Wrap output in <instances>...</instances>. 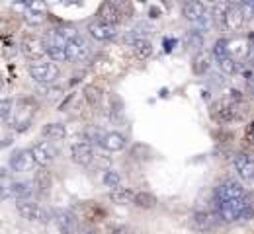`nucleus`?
Wrapping results in <instances>:
<instances>
[{
	"label": "nucleus",
	"instance_id": "f257e3e1",
	"mask_svg": "<svg viewBox=\"0 0 254 234\" xmlns=\"http://www.w3.org/2000/svg\"><path fill=\"white\" fill-rule=\"evenodd\" d=\"M215 215L223 223H235L243 221L245 217V197L233 201H217L215 199Z\"/></svg>",
	"mask_w": 254,
	"mask_h": 234
},
{
	"label": "nucleus",
	"instance_id": "f03ea898",
	"mask_svg": "<svg viewBox=\"0 0 254 234\" xmlns=\"http://www.w3.org/2000/svg\"><path fill=\"white\" fill-rule=\"evenodd\" d=\"M28 72L37 84H53L59 78V67L53 63H43V61L30 63Z\"/></svg>",
	"mask_w": 254,
	"mask_h": 234
},
{
	"label": "nucleus",
	"instance_id": "7ed1b4c3",
	"mask_svg": "<svg viewBox=\"0 0 254 234\" xmlns=\"http://www.w3.org/2000/svg\"><path fill=\"white\" fill-rule=\"evenodd\" d=\"M182 16L195 26H207V18H211L203 2H184Z\"/></svg>",
	"mask_w": 254,
	"mask_h": 234
},
{
	"label": "nucleus",
	"instance_id": "20e7f679",
	"mask_svg": "<svg viewBox=\"0 0 254 234\" xmlns=\"http://www.w3.org/2000/svg\"><path fill=\"white\" fill-rule=\"evenodd\" d=\"M16 209H18V213L24 217V219H28V221H37V223H49V213L41 207V205H37V203H33V201H18L16 203Z\"/></svg>",
	"mask_w": 254,
	"mask_h": 234
},
{
	"label": "nucleus",
	"instance_id": "39448f33",
	"mask_svg": "<svg viewBox=\"0 0 254 234\" xmlns=\"http://www.w3.org/2000/svg\"><path fill=\"white\" fill-rule=\"evenodd\" d=\"M64 49H66V55H68L70 61H84V59L90 57V47H88L86 39L78 34L66 41Z\"/></svg>",
	"mask_w": 254,
	"mask_h": 234
},
{
	"label": "nucleus",
	"instance_id": "423d86ee",
	"mask_svg": "<svg viewBox=\"0 0 254 234\" xmlns=\"http://www.w3.org/2000/svg\"><path fill=\"white\" fill-rule=\"evenodd\" d=\"M70 156L78 166H90L94 160V150L88 140H76L70 144Z\"/></svg>",
	"mask_w": 254,
	"mask_h": 234
},
{
	"label": "nucleus",
	"instance_id": "0eeeda50",
	"mask_svg": "<svg viewBox=\"0 0 254 234\" xmlns=\"http://www.w3.org/2000/svg\"><path fill=\"white\" fill-rule=\"evenodd\" d=\"M245 195H247L245 187H243L237 180L229 178V180H225L221 186L217 187V195H215V199L217 201H233V199H243Z\"/></svg>",
	"mask_w": 254,
	"mask_h": 234
},
{
	"label": "nucleus",
	"instance_id": "6e6552de",
	"mask_svg": "<svg viewBox=\"0 0 254 234\" xmlns=\"http://www.w3.org/2000/svg\"><path fill=\"white\" fill-rule=\"evenodd\" d=\"M8 166L12 168L14 172H30L35 166V160H33L32 150H14L10 154V160H8Z\"/></svg>",
	"mask_w": 254,
	"mask_h": 234
},
{
	"label": "nucleus",
	"instance_id": "1a4fd4ad",
	"mask_svg": "<svg viewBox=\"0 0 254 234\" xmlns=\"http://www.w3.org/2000/svg\"><path fill=\"white\" fill-rule=\"evenodd\" d=\"M211 117L217 123H229V121H233V119L239 117L237 105L233 101H215L211 105Z\"/></svg>",
	"mask_w": 254,
	"mask_h": 234
},
{
	"label": "nucleus",
	"instance_id": "9d476101",
	"mask_svg": "<svg viewBox=\"0 0 254 234\" xmlns=\"http://www.w3.org/2000/svg\"><path fill=\"white\" fill-rule=\"evenodd\" d=\"M20 47H22V53H24L28 59H32L33 63L39 61V57L47 55V43H43L39 37H33V35L26 37Z\"/></svg>",
	"mask_w": 254,
	"mask_h": 234
},
{
	"label": "nucleus",
	"instance_id": "9b49d317",
	"mask_svg": "<svg viewBox=\"0 0 254 234\" xmlns=\"http://www.w3.org/2000/svg\"><path fill=\"white\" fill-rule=\"evenodd\" d=\"M190 225L197 233H209L217 225V215H211L207 211H195L190 217Z\"/></svg>",
	"mask_w": 254,
	"mask_h": 234
},
{
	"label": "nucleus",
	"instance_id": "f8f14e48",
	"mask_svg": "<svg viewBox=\"0 0 254 234\" xmlns=\"http://www.w3.org/2000/svg\"><path fill=\"white\" fill-rule=\"evenodd\" d=\"M47 18V6L43 2H32L24 6V20L28 26H41Z\"/></svg>",
	"mask_w": 254,
	"mask_h": 234
},
{
	"label": "nucleus",
	"instance_id": "ddd939ff",
	"mask_svg": "<svg viewBox=\"0 0 254 234\" xmlns=\"http://www.w3.org/2000/svg\"><path fill=\"white\" fill-rule=\"evenodd\" d=\"M233 166H235L241 180H245V182H253L254 180V158L247 156V154H235L233 156Z\"/></svg>",
	"mask_w": 254,
	"mask_h": 234
},
{
	"label": "nucleus",
	"instance_id": "4468645a",
	"mask_svg": "<svg viewBox=\"0 0 254 234\" xmlns=\"http://www.w3.org/2000/svg\"><path fill=\"white\" fill-rule=\"evenodd\" d=\"M88 34L92 35L94 39H98V41H108V39H114L116 37L118 28L114 24H106L102 20H94L88 26Z\"/></svg>",
	"mask_w": 254,
	"mask_h": 234
},
{
	"label": "nucleus",
	"instance_id": "2eb2a0df",
	"mask_svg": "<svg viewBox=\"0 0 254 234\" xmlns=\"http://www.w3.org/2000/svg\"><path fill=\"white\" fill-rule=\"evenodd\" d=\"M53 219L57 223V229L61 231V234H76V219L64 211V209H55L53 211Z\"/></svg>",
	"mask_w": 254,
	"mask_h": 234
},
{
	"label": "nucleus",
	"instance_id": "dca6fc26",
	"mask_svg": "<svg viewBox=\"0 0 254 234\" xmlns=\"http://www.w3.org/2000/svg\"><path fill=\"white\" fill-rule=\"evenodd\" d=\"M30 150H32L35 164L41 168L49 166V164L53 162V158H55V150H53L47 142H37V144H33Z\"/></svg>",
	"mask_w": 254,
	"mask_h": 234
},
{
	"label": "nucleus",
	"instance_id": "f3484780",
	"mask_svg": "<svg viewBox=\"0 0 254 234\" xmlns=\"http://www.w3.org/2000/svg\"><path fill=\"white\" fill-rule=\"evenodd\" d=\"M98 20L106 22V24H118L122 20V8L116 2H104L98 10Z\"/></svg>",
	"mask_w": 254,
	"mask_h": 234
},
{
	"label": "nucleus",
	"instance_id": "a211bd4d",
	"mask_svg": "<svg viewBox=\"0 0 254 234\" xmlns=\"http://www.w3.org/2000/svg\"><path fill=\"white\" fill-rule=\"evenodd\" d=\"M251 43L247 41V39H243V37H239V39H229V55L239 63V61H243V59H249V55H251Z\"/></svg>",
	"mask_w": 254,
	"mask_h": 234
},
{
	"label": "nucleus",
	"instance_id": "6ab92c4d",
	"mask_svg": "<svg viewBox=\"0 0 254 234\" xmlns=\"http://www.w3.org/2000/svg\"><path fill=\"white\" fill-rule=\"evenodd\" d=\"M127 144L126 135L118 133V131H110L106 133L104 140H102V146L108 150V152H118V150H124Z\"/></svg>",
	"mask_w": 254,
	"mask_h": 234
},
{
	"label": "nucleus",
	"instance_id": "aec40b11",
	"mask_svg": "<svg viewBox=\"0 0 254 234\" xmlns=\"http://www.w3.org/2000/svg\"><path fill=\"white\" fill-rule=\"evenodd\" d=\"M245 22L247 20H245V14H243L241 6L239 4H233L231 10H229V14H227V18H225V26L223 28L229 30V32H237Z\"/></svg>",
	"mask_w": 254,
	"mask_h": 234
},
{
	"label": "nucleus",
	"instance_id": "412c9836",
	"mask_svg": "<svg viewBox=\"0 0 254 234\" xmlns=\"http://www.w3.org/2000/svg\"><path fill=\"white\" fill-rule=\"evenodd\" d=\"M33 182H12V197L18 201H28L33 195Z\"/></svg>",
	"mask_w": 254,
	"mask_h": 234
},
{
	"label": "nucleus",
	"instance_id": "4be33fe9",
	"mask_svg": "<svg viewBox=\"0 0 254 234\" xmlns=\"http://www.w3.org/2000/svg\"><path fill=\"white\" fill-rule=\"evenodd\" d=\"M135 191L131 189V187H124V186H120V187H116V189H112L110 191V197L114 203H118V205H126L129 201L135 199Z\"/></svg>",
	"mask_w": 254,
	"mask_h": 234
},
{
	"label": "nucleus",
	"instance_id": "5701e85b",
	"mask_svg": "<svg viewBox=\"0 0 254 234\" xmlns=\"http://www.w3.org/2000/svg\"><path fill=\"white\" fill-rule=\"evenodd\" d=\"M41 135L45 139H51V140H61V139L66 137V127L61 125V123H47V125H43Z\"/></svg>",
	"mask_w": 254,
	"mask_h": 234
},
{
	"label": "nucleus",
	"instance_id": "b1692460",
	"mask_svg": "<svg viewBox=\"0 0 254 234\" xmlns=\"http://www.w3.org/2000/svg\"><path fill=\"white\" fill-rule=\"evenodd\" d=\"M33 186L41 191V193H47L51 189V174L45 170V168H39L33 176Z\"/></svg>",
	"mask_w": 254,
	"mask_h": 234
},
{
	"label": "nucleus",
	"instance_id": "393cba45",
	"mask_svg": "<svg viewBox=\"0 0 254 234\" xmlns=\"http://www.w3.org/2000/svg\"><path fill=\"white\" fill-rule=\"evenodd\" d=\"M209 55L205 53V51H201V53H195L193 55V59H191V70H193V74H205L207 70H209Z\"/></svg>",
	"mask_w": 254,
	"mask_h": 234
},
{
	"label": "nucleus",
	"instance_id": "a878e982",
	"mask_svg": "<svg viewBox=\"0 0 254 234\" xmlns=\"http://www.w3.org/2000/svg\"><path fill=\"white\" fill-rule=\"evenodd\" d=\"M231 6H233V2H217V4L213 6V10H211V20H213L215 26H225V18H227Z\"/></svg>",
	"mask_w": 254,
	"mask_h": 234
},
{
	"label": "nucleus",
	"instance_id": "bb28decb",
	"mask_svg": "<svg viewBox=\"0 0 254 234\" xmlns=\"http://www.w3.org/2000/svg\"><path fill=\"white\" fill-rule=\"evenodd\" d=\"M133 53H135L137 59L147 61V59L153 55V43H151L149 39H141V41H137V43L133 45Z\"/></svg>",
	"mask_w": 254,
	"mask_h": 234
},
{
	"label": "nucleus",
	"instance_id": "cd10ccee",
	"mask_svg": "<svg viewBox=\"0 0 254 234\" xmlns=\"http://www.w3.org/2000/svg\"><path fill=\"white\" fill-rule=\"evenodd\" d=\"M84 98L86 101L90 103V105H100L102 100H104V92H102V88H98L94 84H88V86H84Z\"/></svg>",
	"mask_w": 254,
	"mask_h": 234
},
{
	"label": "nucleus",
	"instance_id": "c85d7f7f",
	"mask_svg": "<svg viewBox=\"0 0 254 234\" xmlns=\"http://www.w3.org/2000/svg\"><path fill=\"white\" fill-rule=\"evenodd\" d=\"M135 207H139V209H153L155 205H157V197L153 195V193H149V191H139L137 195H135Z\"/></svg>",
	"mask_w": 254,
	"mask_h": 234
},
{
	"label": "nucleus",
	"instance_id": "c756f323",
	"mask_svg": "<svg viewBox=\"0 0 254 234\" xmlns=\"http://www.w3.org/2000/svg\"><path fill=\"white\" fill-rule=\"evenodd\" d=\"M47 55H49V59L55 61V63L70 61L68 55H66V49H64L63 45H51V43H47Z\"/></svg>",
	"mask_w": 254,
	"mask_h": 234
},
{
	"label": "nucleus",
	"instance_id": "7c9ffc66",
	"mask_svg": "<svg viewBox=\"0 0 254 234\" xmlns=\"http://www.w3.org/2000/svg\"><path fill=\"white\" fill-rule=\"evenodd\" d=\"M104 137H106V133H102V129H98L94 125H88V127L84 129V140H88L90 144H94V142L102 144Z\"/></svg>",
	"mask_w": 254,
	"mask_h": 234
},
{
	"label": "nucleus",
	"instance_id": "2f4dec72",
	"mask_svg": "<svg viewBox=\"0 0 254 234\" xmlns=\"http://www.w3.org/2000/svg\"><path fill=\"white\" fill-rule=\"evenodd\" d=\"M186 45L190 49H193V51L201 53V47H203V35H201V32H190V34L186 35Z\"/></svg>",
	"mask_w": 254,
	"mask_h": 234
},
{
	"label": "nucleus",
	"instance_id": "473e14b6",
	"mask_svg": "<svg viewBox=\"0 0 254 234\" xmlns=\"http://www.w3.org/2000/svg\"><path fill=\"white\" fill-rule=\"evenodd\" d=\"M217 65L221 68L223 72H227V74H235V72H239V63L229 55V57H223V59H217Z\"/></svg>",
	"mask_w": 254,
	"mask_h": 234
},
{
	"label": "nucleus",
	"instance_id": "72a5a7b5",
	"mask_svg": "<svg viewBox=\"0 0 254 234\" xmlns=\"http://www.w3.org/2000/svg\"><path fill=\"white\" fill-rule=\"evenodd\" d=\"M120 182H122V178H120V174H118L116 170H108V172L104 174V184H106L110 189L120 187Z\"/></svg>",
	"mask_w": 254,
	"mask_h": 234
},
{
	"label": "nucleus",
	"instance_id": "f704fd0d",
	"mask_svg": "<svg viewBox=\"0 0 254 234\" xmlns=\"http://www.w3.org/2000/svg\"><path fill=\"white\" fill-rule=\"evenodd\" d=\"M12 105H14V101L10 100V98L2 100V103H0V117H2L4 121L10 117V113H12Z\"/></svg>",
	"mask_w": 254,
	"mask_h": 234
},
{
	"label": "nucleus",
	"instance_id": "c9c22d12",
	"mask_svg": "<svg viewBox=\"0 0 254 234\" xmlns=\"http://www.w3.org/2000/svg\"><path fill=\"white\" fill-rule=\"evenodd\" d=\"M239 6H241V10H243V14H245V20L251 22L254 18V2H241Z\"/></svg>",
	"mask_w": 254,
	"mask_h": 234
},
{
	"label": "nucleus",
	"instance_id": "e433bc0d",
	"mask_svg": "<svg viewBox=\"0 0 254 234\" xmlns=\"http://www.w3.org/2000/svg\"><path fill=\"white\" fill-rule=\"evenodd\" d=\"M108 234H133L131 229L126 225H110L108 227Z\"/></svg>",
	"mask_w": 254,
	"mask_h": 234
},
{
	"label": "nucleus",
	"instance_id": "4c0bfd02",
	"mask_svg": "<svg viewBox=\"0 0 254 234\" xmlns=\"http://www.w3.org/2000/svg\"><path fill=\"white\" fill-rule=\"evenodd\" d=\"M247 140H251L254 144V121L247 125Z\"/></svg>",
	"mask_w": 254,
	"mask_h": 234
},
{
	"label": "nucleus",
	"instance_id": "58836bf2",
	"mask_svg": "<svg viewBox=\"0 0 254 234\" xmlns=\"http://www.w3.org/2000/svg\"><path fill=\"white\" fill-rule=\"evenodd\" d=\"M247 86H249V92L254 96V74H249V76H247Z\"/></svg>",
	"mask_w": 254,
	"mask_h": 234
},
{
	"label": "nucleus",
	"instance_id": "ea45409f",
	"mask_svg": "<svg viewBox=\"0 0 254 234\" xmlns=\"http://www.w3.org/2000/svg\"><path fill=\"white\" fill-rule=\"evenodd\" d=\"M249 63H251V67H254V45L251 47V55H249Z\"/></svg>",
	"mask_w": 254,
	"mask_h": 234
}]
</instances>
